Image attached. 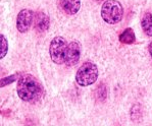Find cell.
Wrapping results in <instances>:
<instances>
[{"label":"cell","mask_w":152,"mask_h":126,"mask_svg":"<svg viewBox=\"0 0 152 126\" xmlns=\"http://www.w3.org/2000/svg\"><path fill=\"white\" fill-rule=\"evenodd\" d=\"M102 20L108 25H116L123 20L124 7L118 0H105L100 10Z\"/></svg>","instance_id":"2"},{"label":"cell","mask_w":152,"mask_h":126,"mask_svg":"<svg viewBox=\"0 0 152 126\" xmlns=\"http://www.w3.org/2000/svg\"><path fill=\"white\" fill-rule=\"evenodd\" d=\"M98 67L95 63L87 61L82 64L76 73V81L81 87H89L98 78Z\"/></svg>","instance_id":"3"},{"label":"cell","mask_w":152,"mask_h":126,"mask_svg":"<svg viewBox=\"0 0 152 126\" xmlns=\"http://www.w3.org/2000/svg\"><path fill=\"white\" fill-rule=\"evenodd\" d=\"M142 30L148 37H152V13L145 12L141 18Z\"/></svg>","instance_id":"9"},{"label":"cell","mask_w":152,"mask_h":126,"mask_svg":"<svg viewBox=\"0 0 152 126\" xmlns=\"http://www.w3.org/2000/svg\"><path fill=\"white\" fill-rule=\"evenodd\" d=\"M15 80H16V75H15V74L10 75V76H6V77L1 79V83H0V85H1V88H4V87H6L7 85H9V83H15Z\"/></svg>","instance_id":"12"},{"label":"cell","mask_w":152,"mask_h":126,"mask_svg":"<svg viewBox=\"0 0 152 126\" xmlns=\"http://www.w3.org/2000/svg\"><path fill=\"white\" fill-rule=\"evenodd\" d=\"M148 50H149V54H150V56H151V59H152V42H150V43H149Z\"/></svg>","instance_id":"13"},{"label":"cell","mask_w":152,"mask_h":126,"mask_svg":"<svg viewBox=\"0 0 152 126\" xmlns=\"http://www.w3.org/2000/svg\"><path fill=\"white\" fill-rule=\"evenodd\" d=\"M67 48H69V44H67L66 40L61 36H56L54 37L50 42V46H49V54L50 58L55 64L61 65L65 62V57H66Z\"/></svg>","instance_id":"4"},{"label":"cell","mask_w":152,"mask_h":126,"mask_svg":"<svg viewBox=\"0 0 152 126\" xmlns=\"http://www.w3.org/2000/svg\"><path fill=\"white\" fill-rule=\"evenodd\" d=\"M120 41L123 44H133L136 42V36H135V33L133 31V29L131 28H127L118 37Z\"/></svg>","instance_id":"10"},{"label":"cell","mask_w":152,"mask_h":126,"mask_svg":"<svg viewBox=\"0 0 152 126\" xmlns=\"http://www.w3.org/2000/svg\"><path fill=\"white\" fill-rule=\"evenodd\" d=\"M16 93L23 101L35 104L44 97V88L34 75L23 74L18 77Z\"/></svg>","instance_id":"1"},{"label":"cell","mask_w":152,"mask_h":126,"mask_svg":"<svg viewBox=\"0 0 152 126\" xmlns=\"http://www.w3.org/2000/svg\"><path fill=\"white\" fill-rule=\"evenodd\" d=\"M35 18V13L31 9H22L16 16V29L20 33L25 34L31 29Z\"/></svg>","instance_id":"5"},{"label":"cell","mask_w":152,"mask_h":126,"mask_svg":"<svg viewBox=\"0 0 152 126\" xmlns=\"http://www.w3.org/2000/svg\"><path fill=\"white\" fill-rule=\"evenodd\" d=\"M50 20L49 16L44 12H39L35 15V29L39 33H45L49 29Z\"/></svg>","instance_id":"8"},{"label":"cell","mask_w":152,"mask_h":126,"mask_svg":"<svg viewBox=\"0 0 152 126\" xmlns=\"http://www.w3.org/2000/svg\"><path fill=\"white\" fill-rule=\"evenodd\" d=\"M81 44L78 41H72L69 44V48H67L66 57H65L64 64L66 66H75L77 63L79 62L81 57Z\"/></svg>","instance_id":"6"},{"label":"cell","mask_w":152,"mask_h":126,"mask_svg":"<svg viewBox=\"0 0 152 126\" xmlns=\"http://www.w3.org/2000/svg\"><path fill=\"white\" fill-rule=\"evenodd\" d=\"M8 52V42L4 35H0V59H3Z\"/></svg>","instance_id":"11"},{"label":"cell","mask_w":152,"mask_h":126,"mask_svg":"<svg viewBox=\"0 0 152 126\" xmlns=\"http://www.w3.org/2000/svg\"><path fill=\"white\" fill-rule=\"evenodd\" d=\"M59 5L66 14L74 15L81 8V0H59Z\"/></svg>","instance_id":"7"}]
</instances>
